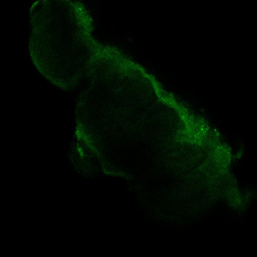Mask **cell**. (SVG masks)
<instances>
[{
	"label": "cell",
	"instance_id": "6da1fadb",
	"mask_svg": "<svg viewBox=\"0 0 257 257\" xmlns=\"http://www.w3.org/2000/svg\"><path fill=\"white\" fill-rule=\"evenodd\" d=\"M29 51L39 72L64 90L78 82L98 48L84 8L71 1L35 2L30 9Z\"/></svg>",
	"mask_w": 257,
	"mask_h": 257
}]
</instances>
